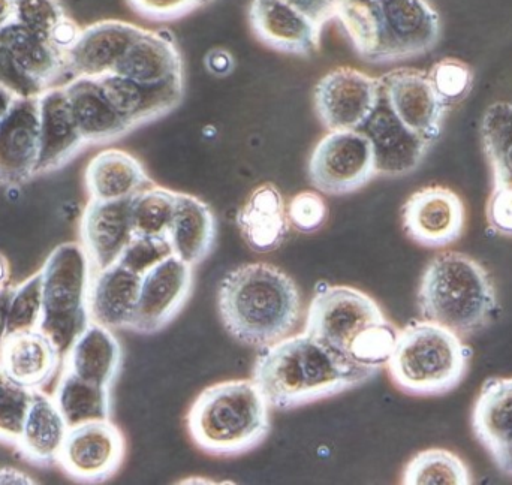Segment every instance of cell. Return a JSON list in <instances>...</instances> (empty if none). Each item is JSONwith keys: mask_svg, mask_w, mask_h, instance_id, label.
<instances>
[{"mask_svg": "<svg viewBox=\"0 0 512 485\" xmlns=\"http://www.w3.org/2000/svg\"><path fill=\"white\" fill-rule=\"evenodd\" d=\"M81 244L96 271L119 261L131 243V198L102 201L90 198L81 216Z\"/></svg>", "mask_w": 512, "mask_h": 485, "instance_id": "d6986e66", "label": "cell"}, {"mask_svg": "<svg viewBox=\"0 0 512 485\" xmlns=\"http://www.w3.org/2000/svg\"><path fill=\"white\" fill-rule=\"evenodd\" d=\"M336 20L355 53L375 65L429 53L441 39V15L430 0H349Z\"/></svg>", "mask_w": 512, "mask_h": 485, "instance_id": "3957f363", "label": "cell"}, {"mask_svg": "<svg viewBox=\"0 0 512 485\" xmlns=\"http://www.w3.org/2000/svg\"><path fill=\"white\" fill-rule=\"evenodd\" d=\"M286 2L300 9L319 29L324 30L325 24L336 20L340 9L349 0H286Z\"/></svg>", "mask_w": 512, "mask_h": 485, "instance_id": "bcb514c9", "label": "cell"}, {"mask_svg": "<svg viewBox=\"0 0 512 485\" xmlns=\"http://www.w3.org/2000/svg\"><path fill=\"white\" fill-rule=\"evenodd\" d=\"M177 192L152 185L131 198V224L134 237L168 239Z\"/></svg>", "mask_w": 512, "mask_h": 485, "instance_id": "e575fe53", "label": "cell"}, {"mask_svg": "<svg viewBox=\"0 0 512 485\" xmlns=\"http://www.w3.org/2000/svg\"><path fill=\"white\" fill-rule=\"evenodd\" d=\"M270 408L254 379L218 382L189 406L186 430L195 447L209 456H243L270 433Z\"/></svg>", "mask_w": 512, "mask_h": 485, "instance_id": "5b68a950", "label": "cell"}, {"mask_svg": "<svg viewBox=\"0 0 512 485\" xmlns=\"http://www.w3.org/2000/svg\"><path fill=\"white\" fill-rule=\"evenodd\" d=\"M194 288V267L179 256L168 255L141 277L140 297L129 330L156 334L182 312Z\"/></svg>", "mask_w": 512, "mask_h": 485, "instance_id": "8fae6325", "label": "cell"}, {"mask_svg": "<svg viewBox=\"0 0 512 485\" xmlns=\"http://www.w3.org/2000/svg\"><path fill=\"white\" fill-rule=\"evenodd\" d=\"M125 456L122 430L110 420L92 421L68 429L57 463L74 480L102 483L119 472Z\"/></svg>", "mask_w": 512, "mask_h": 485, "instance_id": "4fadbf2b", "label": "cell"}, {"mask_svg": "<svg viewBox=\"0 0 512 485\" xmlns=\"http://www.w3.org/2000/svg\"><path fill=\"white\" fill-rule=\"evenodd\" d=\"M12 292H14V288H9V286L0 288V349L5 342L6 334H8V312Z\"/></svg>", "mask_w": 512, "mask_h": 485, "instance_id": "681fc988", "label": "cell"}, {"mask_svg": "<svg viewBox=\"0 0 512 485\" xmlns=\"http://www.w3.org/2000/svg\"><path fill=\"white\" fill-rule=\"evenodd\" d=\"M481 141L493 171V185L512 183V104L495 102L481 120Z\"/></svg>", "mask_w": 512, "mask_h": 485, "instance_id": "836d02e7", "label": "cell"}, {"mask_svg": "<svg viewBox=\"0 0 512 485\" xmlns=\"http://www.w3.org/2000/svg\"><path fill=\"white\" fill-rule=\"evenodd\" d=\"M141 277L119 261L96 271L89 289L90 321L110 330L131 327L140 297Z\"/></svg>", "mask_w": 512, "mask_h": 485, "instance_id": "d4e9b609", "label": "cell"}, {"mask_svg": "<svg viewBox=\"0 0 512 485\" xmlns=\"http://www.w3.org/2000/svg\"><path fill=\"white\" fill-rule=\"evenodd\" d=\"M378 80L382 99L397 119L430 144L435 143L450 108L436 92L429 71L391 69Z\"/></svg>", "mask_w": 512, "mask_h": 485, "instance_id": "7c38bea8", "label": "cell"}, {"mask_svg": "<svg viewBox=\"0 0 512 485\" xmlns=\"http://www.w3.org/2000/svg\"><path fill=\"white\" fill-rule=\"evenodd\" d=\"M72 116L87 144H105L134 131L117 113L98 78L74 77L63 86Z\"/></svg>", "mask_w": 512, "mask_h": 485, "instance_id": "cb8c5ba5", "label": "cell"}, {"mask_svg": "<svg viewBox=\"0 0 512 485\" xmlns=\"http://www.w3.org/2000/svg\"><path fill=\"white\" fill-rule=\"evenodd\" d=\"M38 102L39 159L36 174H44L68 164L87 143L72 116L63 86L44 90L38 96Z\"/></svg>", "mask_w": 512, "mask_h": 485, "instance_id": "44dd1931", "label": "cell"}, {"mask_svg": "<svg viewBox=\"0 0 512 485\" xmlns=\"http://www.w3.org/2000/svg\"><path fill=\"white\" fill-rule=\"evenodd\" d=\"M33 390L17 384L0 367V439L17 444L32 402Z\"/></svg>", "mask_w": 512, "mask_h": 485, "instance_id": "8d00e7d4", "label": "cell"}, {"mask_svg": "<svg viewBox=\"0 0 512 485\" xmlns=\"http://www.w3.org/2000/svg\"><path fill=\"white\" fill-rule=\"evenodd\" d=\"M87 192L92 200H128L155 185L144 165L131 153L107 149L90 159L84 173Z\"/></svg>", "mask_w": 512, "mask_h": 485, "instance_id": "4316f807", "label": "cell"}, {"mask_svg": "<svg viewBox=\"0 0 512 485\" xmlns=\"http://www.w3.org/2000/svg\"><path fill=\"white\" fill-rule=\"evenodd\" d=\"M472 349L462 337L430 321L409 322L397 333L388 375L408 396L436 397L450 393L468 375Z\"/></svg>", "mask_w": 512, "mask_h": 485, "instance_id": "52a82bcc", "label": "cell"}, {"mask_svg": "<svg viewBox=\"0 0 512 485\" xmlns=\"http://www.w3.org/2000/svg\"><path fill=\"white\" fill-rule=\"evenodd\" d=\"M405 485H469L471 472L456 454L441 448L421 451L409 460L402 475Z\"/></svg>", "mask_w": 512, "mask_h": 485, "instance_id": "d590c367", "label": "cell"}, {"mask_svg": "<svg viewBox=\"0 0 512 485\" xmlns=\"http://www.w3.org/2000/svg\"><path fill=\"white\" fill-rule=\"evenodd\" d=\"M0 42L8 48L23 71L45 90L53 87L66 74L65 54L47 39L35 35L15 21L0 30Z\"/></svg>", "mask_w": 512, "mask_h": 485, "instance_id": "1f68e13d", "label": "cell"}, {"mask_svg": "<svg viewBox=\"0 0 512 485\" xmlns=\"http://www.w3.org/2000/svg\"><path fill=\"white\" fill-rule=\"evenodd\" d=\"M14 0H0V30L14 21Z\"/></svg>", "mask_w": 512, "mask_h": 485, "instance_id": "816d5d0a", "label": "cell"}, {"mask_svg": "<svg viewBox=\"0 0 512 485\" xmlns=\"http://www.w3.org/2000/svg\"><path fill=\"white\" fill-rule=\"evenodd\" d=\"M487 222L495 233L512 237V183L493 185L487 201Z\"/></svg>", "mask_w": 512, "mask_h": 485, "instance_id": "f6af8a7d", "label": "cell"}, {"mask_svg": "<svg viewBox=\"0 0 512 485\" xmlns=\"http://www.w3.org/2000/svg\"><path fill=\"white\" fill-rule=\"evenodd\" d=\"M237 227L243 240L258 253L273 252L288 236L285 201L277 186L264 183L252 191L237 213Z\"/></svg>", "mask_w": 512, "mask_h": 485, "instance_id": "83f0119b", "label": "cell"}, {"mask_svg": "<svg viewBox=\"0 0 512 485\" xmlns=\"http://www.w3.org/2000/svg\"><path fill=\"white\" fill-rule=\"evenodd\" d=\"M417 303L424 321L442 325L462 339L486 330L499 310L489 271L477 259L454 250L439 253L429 262Z\"/></svg>", "mask_w": 512, "mask_h": 485, "instance_id": "8992f818", "label": "cell"}, {"mask_svg": "<svg viewBox=\"0 0 512 485\" xmlns=\"http://www.w3.org/2000/svg\"><path fill=\"white\" fill-rule=\"evenodd\" d=\"M15 96L11 95V93L6 92V90L0 89V120L3 119V117L6 116V113H8L9 108L12 107V104H14Z\"/></svg>", "mask_w": 512, "mask_h": 485, "instance_id": "f5cc1de1", "label": "cell"}, {"mask_svg": "<svg viewBox=\"0 0 512 485\" xmlns=\"http://www.w3.org/2000/svg\"><path fill=\"white\" fill-rule=\"evenodd\" d=\"M213 2L216 0H126L135 14L153 23L180 20Z\"/></svg>", "mask_w": 512, "mask_h": 485, "instance_id": "b9f144b4", "label": "cell"}, {"mask_svg": "<svg viewBox=\"0 0 512 485\" xmlns=\"http://www.w3.org/2000/svg\"><path fill=\"white\" fill-rule=\"evenodd\" d=\"M114 74L143 84H161L185 78L182 51L167 29L141 30Z\"/></svg>", "mask_w": 512, "mask_h": 485, "instance_id": "603a6c76", "label": "cell"}, {"mask_svg": "<svg viewBox=\"0 0 512 485\" xmlns=\"http://www.w3.org/2000/svg\"><path fill=\"white\" fill-rule=\"evenodd\" d=\"M168 239H149V237H132L131 243L119 258L120 264L131 268L143 276L150 267L171 255Z\"/></svg>", "mask_w": 512, "mask_h": 485, "instance_id": "7bdbcfd3", "label": "cell"}, {"mask_svg": "<svg viewBox=\"0 0 512 485\" xmlns=\"http://www.w3.org/2000/svg\"><path fill=\"white\" fill-rule=\"evenodd\" d=\"M141 30L123 20H101L83 27L74 47L66 51V74L72 78L111 74Z\"/></svg>", "mask_w": 512, "mask_h": 485, "instance_id": "ac0fdd59", "label": "cell"}, {"mask_svg": "<svg viewBox=\"0 0 512 485\" xmlns=\"http://www.w3.org/2000/svg\"><path fill=\"white\" fill-rule=\"evenodd\" d=\"M98 80L108 101L134 129L167 116L179 107L185 96V78L143 84L111 72Z\"/></svg>", "mask_w": 512, "mask_h": 485, "instance_id": "ffe728a7", "label": "cell"}, {"mask_svg": "<svg viewBox=\"0 0 512 485\" xmlns=\"http://www.w3.org/2000/svg\"><path fill=\"white\" fill-rule=\"evenodd\" d=\"M436 92L448 108L460 104L474 87V71L468 63L454 57L439 60L429 71Z\"/></svg>", "mask_w": 512, "mask_h": 485, "instance_id": "f35d334b", "label": "cell"}, {"mask_svg": "<svg viewBox=\"0 0 512 485\" xmlns=\"http://www.w3.org/2000/svg\"><path fill=\"white\" fill-rule=\"evenodd\" d=\"M38 159V98H17L0 120V185L29 182L36 176Z\"/></svg>", "mask_w": 512, "mask_h": 485, "instance_id": "2e32d148", "label": "cell"}, {"mask_svg": "<svg viewBox=\"0 0 512 485\" xmlns=\"http://www.w3.org/2000/svg\"><path fill=\"white\" fill-rule=\"evenodd\" d=\"M81 30H83V27H80V24L68 15V17L63 18V20L57 24L56 29L51 33L50 42L57 50L66 54V51L74 47Z\"/></svg>", "mask_w": 512, "mask_h": 485, "instance_id": "7dc6e473", "label": "cell"}, {"mask_svg": "<svg viewBox=\"0 0 512 485\" xmlns=\"http://www.w3.org/2000/svg\"><path fill=\"white\" fill-rule=\"evenodd\" d=\"M378 370L357 366L306 333L259 349L252 379L279 411L330 399L366 384Z\"/></svg>", "mask_w": 512, "mask_h": 485, "instance_id": "6da1fadb", "label": "cell"}, {"mask_svg": "<svg viewBox=\"0 0 512 485\" xmlns=\"http://www.w3.org/2000/svg\"><path fill=\"white\" fill-rule=\"evenodd\" d=\"M249 24L259 42L279 53L310 56L321 47L322 29L286 0H252Z\"/></svg>", "mask_w": 512, "mask_h": 485, "instance_id": "e0dca14e", "label": "cell"}, {"mask_svg": "<svg viewBox=\"0 0 512 485\" xmlns=\"http://www.w3.org/2000/svg\"><path fill=\"white\" fill-rule=\"evenodd\" d=\"M379 102L378 78L351 66L325 74L313 93L316 116L327 131H360Z\"/></svg>", "mask_w": 512, "mask_h": 485, "instance_id": "30bf717a", "label": "cell"}, {"mask_svg": "<svg viewBox=\"0 0 512 485\" xmlns=\"http://www.w3.org/2000/svg\"><path fill=\"white\" fill-rule=\"evenodd\" d=\"M472 429L493 462L512 477V378L484 382L472 412Z\"/></svg>", "mask_w": 512, "mask_h": 485, "instance_id": "7402d4cb", "label": "cell"}, {"mask_svg": "<svg viewBox=\"0 0 512 485\" xmlns=\"http://www.w3.org/2000/svg\"><path fill=\"white\" fill-rule=\"evenodd\" d=\"M218 313L227 333L242 345L262 349L300 324L301 295L294 280L267 262L228 271L219 285Z\"/></svg>", "mask_w": 512, "mask_h": 485, "instance_id": "7a4b0ae2", "label": "cell"}, {"mask_svg": "<svg viewBox=\"0 0 512 485\" xmlns=\"http://www.w3.org/2000/svg\"><path fill=\"white\" fill-rule=\"evenodd\" d=\"M286 216L289 225L298 233H316L327 221V203L318 192H300L286 207Z\"/></svg>", "mask_w": 512, "mask_h": 485, "instance_id": "60d3db41", "label": "cell"}, {"mask_svg": "<svg viewBox=\"0 0 512 485\" xmlns=\"http://www.w3.org/2000/svg\"><path fill=\"white\" fill-rule=\"evenodd\" d=\"M204 66L215 77L225 78L233 74L236 60H234V56L230 51L225 50V48L216 47L207 51L206 56H204Z\"/></svg>", "mask_w": 512, "mask_h": 485, "instance_id": "c3c4849f", "label": "cell"}, {"mask_svg": "<svg viewBox=\"0 0 512 485\" xmlns=\"http://www.w3.org/2000/svg\"><path fill=\"white\" fill-rule=\"evenodd\" d=\"M403 231L427 249H442L462 237L466 209L462 198L445 186H427L414 192L402 207Z\"/></svg>", "mask_w": 512, "mask_h": 485, "instance_id": "5bb4252c", "label": "cell"}, {"mask_svg": "<svg viewBox=\"0 0 512 485\" xmlns=\"http://www.w3.org/2000/svg\"><path fill=\"white\" fill-rule=\"evenodd\" d=\"M54 402L69 429L111 417L110 387L86 381L71 370L63 373Z\"/></svg>", "mask_w": 512, "mask_h": 485, "instance_id": "d6a6232c", "label": "cell"}, {"mask_svg": "<svg viewBox=\"0 0 512 485\" xmlns=\"http://www.w3.org/2000/svg\"><path fill=\"white\" fill-rule=\"evenodd\" d=\"M307 176L310 185L325 195L364 188L378 176L369 138L361 131H328L310 155Z\"/></svg>", "mask_w": 512, "mask_h": 485, "instance_id": "9c48e42d", "label": "cell"}, {"mask_svg": "<svg viewBox=\"0 0 512 485\" xmlns=\"http://www.w3.org/2000/svg\"><path fill=\"white\" fill-rule=\"evenodd\" d=\"M9 279V262L8 258L0 252V288L6 286Z\"/></svg>", "mask_w": 512, "mask_h": 485, "instance_id": "db71d44e", "label": "cell"}, {"mask_svg": "<svg viewBox=\"0 0 512 485\" xmlns=\"http://www.w3.org/2000/svg\"><path fill=\"white\" fill-rule=\"evenodd\" d=\"M0 89L15 98H38L44 87L23 71L8 48L0 42Z\"/></svg>", "mask_w": 512, "mask_h": 485, "instance_id": "ee69618b", "label": "cell"}, {"mask_svg": "<svg viewBox=\"0 0 512 485\" xmlns=\"http://www.w3.org/2000/svg\"><path fill=\"white\" fill-rule=\"evenodd\" d=\"M68 370L80 378L110 387L123 363L122 345L110 328L90 322L68 354Z\"/></svg>", "mask_w": 512, "mask_h": 485, "instance_id": "f546056e", "label": "cell"}, {"mask_svg": "<svg viewBox=\"0 0 512 485\" xmlns=\"http://www.w3.org/2000/svg\"><path fill=\"white\" fill-rule=\"evenodd\" d=\"M42 315V274L30 276L12 292L8 312V334L35 330Z\"/></svg>", "mask_w": 512, "mask_h": 485, "instance_id": "74e56055", "label": "cell"}, {"mask_svg": "<svg viewBox=\"0 0 512 485\" xmlns=\"http://www.w3.org/2000/svg\"><path fill=\"white\" fill-rule=\"evenodd\" d=\"M60 358L59 349L39 328L9 334L0 349V367L30 390H38L53 378Z\"/></svg>", "mask_w": 512, "mask_h": 485, "instance_id": "484cf974", "label": "cell"}, {"mask_svg": "<svg viewBox=\"0 0 512 485\" xmlns=\"http://www.w3.org/2000/svg\"><path fill=\"white\" fill-rule=\"evenodd\" d=\"M0 484H35L29 475L11 468L0 469Z\"/></svg>", "mask_w": 512, "mask_h": 485, "instance_id": "f907efd6", "label": "cell"}, {"mask_svg": "<svg viewBox=\"0 0 512 485\" xmlns=\"http://www.w3.org/2000/svg\"><path fill=\"white\" fill-rule=\"evenodd\" d=\"M216 218L212 209L194 195L177 192L176 209L168 230L173 255L192 267L212 253L216 242Z\"/></svg>", "mask_w": 512, "mask_h": 485, "instance_id": "f1b7e54d", "label": "cell"}, {"mask_svg": "<svg viewBox=\"0 0 512 485\" xmlns=\"http://www.w3.org/2000/svg\"><path fill=\"white\" fill-rule=\"evenodd\" d=\"M68 429L54 399L33 390L32 402L17 445L30 462L51 465L59 459Z\"/></svg>", "mask_w": 512, "mask_h": 485, "instance_id": "4dcf8cb0", "label": "cell"}, {"mask_svg": "<svg viewBox=\"0 0 512 485\" xmlns=\"http://www.w3.org/2000/svg\"><path fill=\"white\" fill-rule=\"evenodd\" d=\"M15 23L50 42L57 24L68 17L60 0H14Z\"/></svg>", "mask_w": 512, "mask_h": 485, "instance_id": "ab89813d", "label": "cell"}, {"mask_svg": "<svg viewBox=\"0 0 512 485\" xmlns=\"http://www.w3.org/2000/svg\"><path fill=\"white\" fill-rule=\"evenodd\" d=\"M372 144L376 174L408 176L420 167L432 144L397 119L381 96L376 110L360 129Z\"/></svg>", "mask_w": 512, "mask_h": 485, "instance_id": "9a60e30c", "label": "cell"}, {"mask_svg": "<svg viewBox=\"0 0 512 485\" xmlns=\"http://www.w3.org/2000/svg\"><path fill=\"white\" fill-rule=\"evenodd\" d=\"M303 333L357 366H387L397 330L369 294L345 285L321 283L307 309Z\"/></svg>", "mask_w": 512, "mask_h": 485, "instance_id": "277c9868", "label": "cell"}, {"mask_svg": "<svg viewBox=\"0 0 512 485\" xmlns=\"http://www.w3.org/2000/svg\"><path fill=\"white\" fill-rule=\"evenodd\" d=\"M92 262L80 243L59 244L42 267V315L39 330L66 357L90 324Z\"/></svg>", "mask_w": 512, "mask_h": 485, "instance_id": "ba28073f", "label": "cell"}]
</instances>
